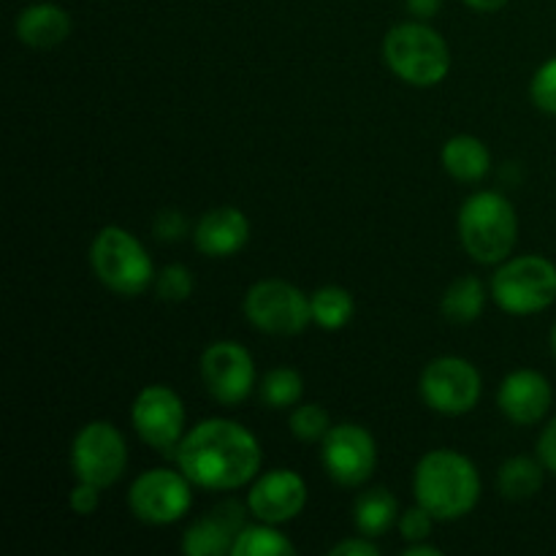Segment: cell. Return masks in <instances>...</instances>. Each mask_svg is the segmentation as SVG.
<instances>
[{"label": "cell", "instance_id": "16", "mask_svg": "<svg viewBox=\"0 0 556 556\" xmlns=\"http://www.w3.org/2000/svg\"><path fill=\"white\" fill-rule=\"evenodd\" d=\"M244 527V508L239 503H223L201 516L182 535V552L188 556H226L233 552L237 535Z\"/></svg>", "mask_w": 556, "mask_h": 556}, {"label": "cell", "instance_id": "1", "mask_svg": "<svg viewBox=\"0 0 556 556\" xmlns=\"http://www.w3.org/2000/svg\"><path fill=\"white\" fill-rule=\"evenodd\" d=\"M261 445L250 429L228 418H206L185 432L177 465L195 486L231 492L258 478Z\"/></svg>", "mask_w": 556, "mask_h": 556}, {"label": "cell", "instance_id": "21", "mask_svg": "<svg viewBox=\"0 0 556 556\" xmlns=\"http://www.w3.org/2000/svg\"><path fill=\"white\" fill-rule=\"evenodd\" d=\"M483 304H486V288L478 277L465 275L456 277L443 293V302H440V309H443L445 320L456 326H467L472 320L481 318Z\"/></svg>", "mask_w": 556, "mask_h": 556}, {"label": "cell", "instance_id": "11", "mask_svg": "<svg viewBox=\"0 0 556 556\" xmlns=\"http://www.w3.org/2000/svg\"><path fill=\"white\" fill-rule=\"evenodd\" d=\"M320 462L340 486H364L378 467V443L362 424H337L320 440Z\"/></svg>", "mask_w": 556, "mask_h": 556}, {"label": "cell", "instance_id": "34", "mask_svg": "<svg viewBox=\"0 0 556 556\" xmlns=\"http://www.w3.org/2000/svg\"><path fill=\"white\" fill-rule=\"evenodd\" d=\"M405 5L410 14L421 16V20H429V16H434L440 9H443V0H405Z\"/></svg>", "mask_w": 556, "mask_h": 556}, {"label": "cell", "instance_id": "9", "mask_svg": "<svg viewBox=\"0 0 556 556\" xmlns=\"http://www.w3.org/2000/svg\"><path fill=\"white\" fill-rule=\"evenodd\" d=\"M195 483L182 470H147L134 481L128 505L144 525L166 527L182 519L193 505Z\"/></svg>", "mask_w": 556, "mask_h": 556}, {"label": "cell", "instance_id": "33", "mask_svg": "<svg viewBox=\"0 0 556 556\" xmlns=\"http://www.w3.org/2000/svg\"><path fill=\"white\" fill-rule=\"evenodd\" d=\"M538 459L556 476V418L543 429L541 440H538Z\"/></svg>", "mask_w": 556, "mask_h": 556}, {"label": "cell", "instance_id": "7", "mask_svg": "<svg viewBox=\"0 0 556 556\" xmlns=\"http://www.w3.org/2000/svg\"><path fill=\"white\" fill-rule=\"evenodd\" d=\"M71 467L76 481L106 489L125 476L128 445L123 432L109 421H90L76 432L71 443Z\"/></svg>", "mask_w": 556, "mask_h": 556}, {"label": "cell", "instance_id": "5", "mask_svg": "<svg viewBox=\"0 0 556 556\" xmlns=\"http://www.w3.org/2000/svg\"><path fill=\"white\" fill-rule=\"evenodd\" d=\"M90 264L98 280L119 296H139L155 286L150 253L134 233L119 226L98 231L90 248Z\"/></svg>", "mask_w": 556, "mask_h": 556}, {"label": "cell", "instance_id": "20", "mask_svg": "<svg viewBox=\"0 0 556 556\" xmlns=\"http://www.w3.org/2000/svg\"><path fill=\"white\" fill-rule=\"evenodd\" d=\"M353 521H356L358 535H367L372 541L383 538L400 521L396 497L383 486L367 489V492L358 494L356 505H353Z\"/></svg>", "mask_w": 556, "mask_h": 556}, {"label": "cell", "instance_id": "4", "mask_svg": "<svg viewBox=\"0 0 556 556\" xmlns=\"http://www.w3.org/2000/svg\"><path fill=\"white\" fill-rule=\"evenodd\" d=\"M383 60L405 85L434 87L448 76L451 49L438 30L421 22H402L383 38Z\"/></svg>", "mask_w": 556, "mask_h": 556}, {"label": "cell", "instance_id": "18", "mask_svg": "<svg viewBox=\"0 0 556 556\" xmlns=\"http://www.w3.org/2000/svg\"><path fill=\"white\" fill-rule=\"evenodd\" d=\"M71 16L58 3H33L16 16V38L30 49H52L68 38Z\"/></svg>", "mask_w": 556, "mask_h": 556}, {"label": "cell", "instance_id": "8", "mask_svg": "<svg viewBox=\"0 0 556 556\" xmlns=\"http://www.w3.org/2000/svg\"><path fill=\"white\" fill-rule=\"evenodd\" d=\"M250 326L264 334L293 337L313 324L309 296L286 280H261L244 296Z\"/></svg>", "mask_w": 556, "mask_h": 556}, {"label": "cell", "instance_id": "30", "mask_svg": "<svg viewBox=\"0 0 556 556\" xmlns=\"http://www.w3.org/2000/svg\"><path fill=\"white\" fill-rule=\"evenodd\" d=\"M152 228L161 242H179L188 233V217L179 210H161L152 220Z\"/></svg>", "mask_w": 556, "mask_h": 556}, {"label": "cell", "instance_id": "23", "mask_svg": "<svg viewBox=\"0 0 556 556\" xmlns=\"http://www.w3.org/2000/svg\"><path fill=\"white\" fill-rule=\"evenodd\" d=\"M309 309H313V324L318 329L337 331L342 326L351 324L353 313H356V304L353 296L340 286H326L309 296Z\"/></svg>", "mask_w": 556, "mask_h": 556}, {"label": "cell", "instance_id": "13", "mask_svg": "<svg viewBox=\"0 0 556 556\" xmlns=\"http://www.w3.org/2000/svg\"><path fill=\"white\" fill-rule=\"evenodd\" d=\"M201 380L215 402L237 407L255 389V364L248 348L237 342H215L201 356Z\"/></svg>", "mask_w": 556, "mask_h": 556}, {"label": "cell", "instance_id": "31", "mask_svg": "<svg viewBox=\"0 0 556 556\" xmlns=\"http://www.w3.org/2000/svg\"><path fill=\"white\" fill-rule=\"evenodd\" d=\"M68 505L76 516H92L98 510V505H101V489L79 481L74 486V492L68 494Z\"/></svg>", "mask_w": 556, "mask_h": 556}, {"label": "cell", "instance_id": "14", "mask_svg": "<svg viewBox=\"0 0 556 556\" xmlns=\"http://www.w3.org/2000/svg\"><path fill=\"white\" fill-rule=\"evenodd\" d=\"M307 505V483L293 470H271L255 478L248 494V510L266 525L293 521Z\"/></svg>", "mask_w": 556, "mask_h": 556}, {"label": "cell", "instance_id": "27", "mask_svg": "<svg viewBox=\"0 0 556 556\" xmlns=\"http://www.w3.org/2000/svg\"><path fill=\"white\" fill-rule=\"evenodd\" d=\"M193 275L188 266L182 264H168L161 275H155V293L161 302L179 304L193 293Z\"/></svg>", "mask_w": 556, "mask_h": 556}, {"label": "cell", "instance_id": "36", "mask_svg": "<svg viewBox=\"0 0 556 556\" xmlns=\"http://www.w3.org/2000/svg\"><path fill=\"white\" fill-rule=\"evenodd\" d=\"M405 556H440L443 552H440L438 546H427V543H410V546L405 548V552H402Z\"/></svg>", "mask_w": 556, "mask_h": 556}, {"label": "cell", "instance_id": "10", "mask_svg": "<svg viewBox=\"0 0 556 556\" xmlns=\"http://www.w3.org/2000/svg\"><path fill=\"white\" fill-rule=\"evenodd\" d=\"M483 391L481 372L462 356H440L421 375V396L427 407L443 416H465L478 405Z\"/></svg>", "mask_w": 556, "mask_h": 556}, {"label": "cell", "instance_id": "6", "mask_svg": "<svg viewBox=\"0 0 556 556\" xmlns=\"http://www.w3.org/2000/svg\"><path fill=\"white\" fill-rule=\"evenodd\" d=\"M492 299L510 315H535L556 302V266L543 255H519L500 264Z\"/></svg>", "mask_w": 556, "mask_h": 556}, {"label": "cell", "instance_id": "24", "mask_svg": "<svg viewBox=\"0 0 556 556\" xmlns=\"http://www.w3.org/2000/svg\"><path fill=\"white\" fill-rule=\"evenodd\" d=\"M296 546L277 530V525H244L237 535L231 556H291Z\"/></svg>", "mask_w": 556, "mask_h": 556}, {"label": "cell", "instance_id": "32", "mask_svg": "<svg viewBox=\"0 0 556 556\" xmlns=\"http://www.w3.org/2000/svg\"><path fill=\"white\" fill-rule=\"evenodd\" d=\"M329 554H331V556H378L380 548L375 546L372 538L358 535V538H351V541L337 543V546L331 548Z\"/></svg>", "mask_w": 556, "mask_h": 556}, {"label": "cell", "instance_id": "37", "mask_svg": "<svg viewBox=\"0 0 556 556\" xmlns=\"http://www.w3.org/2000/svg\"><path fill=\"white\" fill-rule=\"evenodd\" d=\"M552 351H554V356H556V324H554V329H552Z\"/></svg>", "mask_w": 556, "mask_h": 556}, {"label": "cell", "instance_id": "29", "mask_svg": "<svg viewBox=\"0 0 556 556\" xmlns=\"http://www.w3.org/2000/svg\"><path fill=\"white\" fill-rule=\"evenodd\" d=\"M434 516L429 514L424 505H416V508H407L405 514L400 516V532L407 543H418V541H427L432 535V527H434Z\"/></svg>", "mask_w": 556, "mask_h": 556}, {"label": "cell", "instance_id": "12", "mask_svg": "<svg viewBox=\"0 0 556 556\" xmlns=\"http://www.w3.org/2000/svg\"><path fill=\"white\" fill-rule=\"evenodd\" d=\"M130 421L150 448L177 456L185 438V405L177 391L157 383L141 389L130 407Z\"/></svg>", "mask_w": 556, "mask_h": 556}, {"label": "cell", "instance_id": "25", "mask_svg": "<svg viewBox=\"0 0 556 556\" xmlns=\"http://www.w3.org/2000/svg\"><path fill=\"white\" fill-rule=\"evenodd\" d=\"M304 378L291 367H277L261 380V400L271 410H288L302 402Z\"/></svg>", "mask_w": 556, "mask_h": 556}, {"label": "cell", "instance_id": "2", "mask_svg": "<svg viewBox=\"0 0 556 556\" xmlns=\"http://www.w3.org/2000/svg\"><path fill=\"white\" fill-rule=\"evenodd\" d=\"M416 503L438 521H454L472 514L481 500V476L472 459L451 448L429 451L413 472Z\"/></svg>", "mask_w": 556, "mask_h": 556}, {"label": "cell", "instance_id": "22", "mask_svg": "<svg viewBox=\"0 0 556 556\" xmlns=\"http://www.w3.org/2000/svg\"><path fill=\"white\" fill-rule=\"evenodd\" d=\"M543 465L541 459L530 456H514L505 462L497 472V489L505 500H530L543 486Z\"/></svg>", "mask_w": 556, "mask_h": 556}, {"label": "cell", "instance_id": "19", "mask_svg": "<svg viewBox=\"0 0 556 556\" xmlns=\"http://www.w3.org/2000/svg\"><path fill=\"white\" fill-rule=\"evenodd\" d=\"M443 166L459 182H478L492 168V155L489 147L476 136H454L443 147Z\"/></svg>", "mask_w": 556, "mask_h": 556}, {"label": "cell", "instance_id": "26", "mask_svg": "<svg viewBox=\"0 0 556 556\" xmlns=\"http://www.w3.org/2000/svg\"><path fill=\"white\" fill-rule=\"evenodd\" d=\"M288 427H291V434L302 443H318L329 434L331 418L329 413L320 405L309 402V405H296L293 407L291 418H288Z\"/></svg>", "mask_w": 556, "mask_h": 556}, {"label": "cell", "instance_id": "17", "mask_svg": "<svg viewBox=\"0 0 556 556\" xmlns=\"http://www.w3.org/2000/svg\"><path fill=\"white\" fill-rule=\"evenodd\" d=\"M250 220L237 206H217L195 223L193 242L206 258H231L248 244Z\"/></svg>", "mask_w": 556, "mask_h": 556}, {"label": "cell", "instance_id": "28", "mask_svg": "<svg viewBox=\"0 0 556 556\" xmlns=\"http://www.w3.org/2000/svg\"><path fill=\"white\" fill-rule=\"evenodd\" d=\"M530 96L538 109H543V112L556 117V58L543 63L541 68L535 71L530 85Z\"/></svg>", "mask_w": 556, "mask_h": 556}, {"label": "cell", "instance_id": "35", "mask_svg": "<svg viewBox=\"0 0 556 556\" xmlns=\"http://www.w3.org/2000/svg\"><path fill=\"white\" fill-rule=\"evenodd\" d=\"M470 9L483 11V14H492V11H500L503 5H508V0H465Z\"/></svg>", "mask_w": 556, "mask_h": 556}, {"label": "cell", "instance_id": "3", "mask_svg": "<svg viewBox=\"0 0 556 556\" xmlns=\"http://www.w3.org/2000/svg\"><path fill=\"white\" fill-rule=\"evenodd\" d=\"M459 239L478 264H503L519 239V217L505 195L483 190L470 195L459 210Z\"/></svg>", "mask_w": 556, "mask_h": 556}, {"label": "cell", "instance_id": "15", "mask_svg": "<svg viewBox=\"0 0 556 556\" xmlns=\"http://www.w3.org/2000/svg\"><path fill=\"white\" fill-rule=\"evenodd\" d=\"M552 383L546 380V375L535 372V369H516L503 380L497 391V405L503 416L519 427L541 424L552 410Z\"/></svg>", "mask_w": 556, "mask_h": 556}]
</instances>
